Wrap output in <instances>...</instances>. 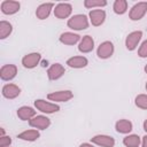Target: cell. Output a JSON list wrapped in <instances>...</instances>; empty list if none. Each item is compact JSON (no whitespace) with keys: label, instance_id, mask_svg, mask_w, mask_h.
<instances>
[{"label":"cell","instance_id":"cell-1","mask_svg":"<svg viewBox=\"0 0 147 147\" xmlns=\"http://www.w3.org/2000/svg\"><path fill=\"white\" fill-rule=\"evenodd\" d=\"M67 25H68V28H70L74 31H82V30H86L88 28L90 20L84 14H76V15H72L68 20Z\"/></svg>","mask_w":147,"mask_h":147},{"label":"cell","instance_id":"cell-2","mask_svg":"<svg viewBox=\"0 0 147 147\" xmlns=\"http://www.w3.org/2000/svg\"><path fill=\"white\" fill-rule=\"evenodd\" d=\"M34 108L37 110H39L42 114H54L57 113L60 110V106L54 103V102H49L46 101L44 99H37L34 100Z\"/></svg>","mask_w":147,"mask_h":147},{"label":"cell","instance_id":"cell-3","mask_svg":"<svg viewBox=\"0 0 147 147\" xmlns=\"http://www.w3.org/2000/svg\"><path fill=\"white\" fill-rule=\"evenodd\" d=\"M147 13V1H140L132 6L129 11V18L131 21H140Z\"/></svg>","mask_w":147,"mask_h":147},{"label":"cell","instance_id":"cell-4","mask_svg":"<svg viewBox=\"0 0 147 147\" xmlns=\"http://www.w3.org/2000/svg\"><path fill=\"white\" fill-rule=\"evenodd\" d=\"M141 38H142V31L137 30V31L130 32L125 38V47H126V49L127 51H134L138 47Z\"/></svg>","mask_w":147,"mask_h":147},{"label":"cell","instance_id":"cell-5","mask_svg":"<svg viewBox=\"0 0 147 147\" xmlns=\"http://www.w3.org/2000/svg\"><path fill=\"white\" fill-rule=\"evenodd\" d=\"M113 54H114V44L109 40L102 41L96 48V55L99 59L106 60V59L111 57Z\"/></svg>","mask_w":147,"mask_h":147},{"label":"cell","instance_id":"cell-6","mask_svg":"<svg viewBox=\"0 0 147 147\" xmlns=\"http://www.w3.org/2000/svg\"><path fill=\"white\" fill-rule=\"evenodd\" d=\"M72 98H74V93L69 90L55 91V92H52V93L47 94V99L49 101H54V103L55 102H68Z\"/></svg>","mask_w":147,"mask_h":147},{"label":"cell","instance_id":"cell-7","mask_svg":"<svg viewBox=\"0 0 147 147\" xmlns=\"http://www.w3.org/2000/svg\"><path fill=\"white\" fill-rule=\"evenodd\" d=\"M40 62H41V55L40 53H37V52L29 53L24 55L22 59V64L25 69H33L38 64H40Z\"/></svg>","mask_w":147,"mask_h":147},{"label":"cell","instance_id":"cell-8","mask_svg":"<svg viewBox=\"0 0 147 147\" xmlns=\"http://www.w3.org/2000/svg\"><path fill=\"white\" fill-rule=\"evenodd\" d=\"M72 13V6L68 2H60L54 7V16L59 20L68 18Z\"/></svg>","mask_w":147,"mask_h":147},{"label":"cell","instance_id":"cell-9","mask_svg":"<svg viewBox=\"0 0 147 147\" xmlns=\"http://www.w3.org/2000/svg\"><path fill=\"white\" fill-rule=\"evenodd\" d=\"M29 125L37 130H46L51 125V119L45 115H36L29 121Z\"/></svg>","mask_w":147,"mask_h":147},{"label":"cell","instance_id":"cell-10","mask_svg":"<svg viewBox=\"0 0 147 147\" xmlns=\"http://www.w3.org/2000/svg\"><path fill=\"white\" fill-rule=\"evenodd\" d=\"M88 20L93 26H100L106 20V11L103 9H92L88 13Z\"/></svg>","mask_w":147,"mask_h":147},{"label":"cell","instance_id":"cell-11","mask_svg":"<svg viewBox=\"0 0 147 147\" xmlns=\"http://www.w3.org/2000/svg\"><path fill=\"white\" fill-rule=\"evenodd\" d=\"M91 142L101 147H114L115 146V139L111 136L108 134H96L91 138Z\"/></svg>","mask_w":147,"mask_h":147},{"label":"cell","instance_id":"cell-12","mask_svg":"<svg viewBox=\"0 0 147 147\" xmlns=\"http://www.w3.org/2000/svg\"><path fill=\"white\" fill-rule=\"evenodd\" d=\"M1 11L5 15H14L16 14L20 8H21V3L18 1H14V0H5L1 2Z\"/></svg>","mask_w":147,"mask_h":147},{"label":"cell","instance_id":"cell-13","mask_svg":"<svg viewBox=\"0 0 147 147\" xmlns=\"http://www.w3.org/2000/svg\"><path fill=\"white\" fill-rule=\"evenodd\" d=\"M17 75V67L15 64H5L0 69V78L5 82L14 79Z\"/></svg>","mask_w":147,"mask_h":147},{"label":"cell","instance_id":"cell-14","mask_svg":"<svg viewBox=\"0 0 147 147\" xmlns=\"http://www.w3.org/2000/svg\"><path fill=\"white\" fill-rule=\"evenodd\" d=\"M65 72V68L61 63H53L47 69V77L49 80H57L60 79Z\"/></svg>","mask_w":147,"mask_h":147},{"label":"cell","instance_id":"cell-15","mask_svg":"<svg viewBox=\"0 0 147 147\" xmlns=\"http://www.w3.org/2000/svg\"><path fill=\"white\" fill-rule=\"evenodd\" d=\"M80 39H82V38H80V36H79L78 33H75V32H71V31L63 32V33H61L60 37H59L60 42H62L63 45H68V46L79 44Z\"/></svg>","mask_w":147,"mask_h":147},{"label":"cell","instance_id":"cell-16","mask_svg":"<svg viewBox=\"0 0 147 147\" xmlns=\"http://www.w3.org/2000/svg\"><path fill=\"white\" fill-rule=\"evenodd\" d=\"M1 93H2L3 98L13 100V99H16L21 94V88L15 84H10L9 83V84H6V85L2 86Z\"/></svg>","mask_w":147,"mask_h":147},{"label":"cell","instance_id":"cell-17","mask_svg":"<svg viewBox=\"0 0 147 147\" xmlns=\"http://www.w3.org/2000/svg\"><path fill=\"white\" fill-rule=\"evenodd\" d=\"M54 10V3L53 2H45V3H41L37 7L36 9V16L37 18L39 20H46L49 15H51V11Z\"/></svg>","mask_w":147,"mask_h":147},{"label":"cell","instance_id":"cell-18","mask_svg":"<svg viewBox=\"0 0 147 147\" xmlns=\"http://www.w3.org/2000/svg\"><path fill=\"white\" fill-rule=\"evenodd\" d=\"M93 49H94V39L88 34L84 36L78 44V51L80 53L86 54V53H91Z\"/></svg>","mask_w":147,"mask_h":147},{"label":"cell","instance_id":"cell-19","mask_svg":"<svg viewBox=\"0 0 147 147\" xmlns=\"http://www.w3.org/2000/svg\"><path fill=\"white\" fill-rule=\"evenodd\" d=\"M67 65L70 67V68H74V69H82V68H85L87 64H88V60L83 56V55H77V56H72V57H69L67 60Z\"/></svg>","mask_w":147,"mask_h":147},{"label":"cell","instance_id":"cell-20","mask_svg":"<svg viewBox=\"0 0 147 147\" xmlns=\"http://www.w3.org/2000/svg\"><path fill=\"white\" fill-rule=\"evenodd\" d=\"M17 117L21 121H30L31 118H33L37 115V111L34 108L30 107V106H22L17 109Z\"/></svg>","mask_w":147,"mask_h":147},{"label":"cell","instance_id":"cell-21","mask_svg":"<svg viewBox=\"0 0 147 147\" xmlns=\"http://www.w3.org/2000/svg\"><path fill=\"white\" fill-rule=\"evenodd\" d=\"M115 129H116V131L118 133L129 134L132 131V129H133V124H132L131 121L123 118V119H119V121H117L115 123Z\"/></svg>","mask_w":147,"mask_h":147},{"label":"cell","instance_id":"cell-22","mask_svg":"<svg viewBox=\"0 0 147 147\" xmlns=\"http://www.w3.org/2000/svg\"><path fill=\"white\" fill-rule=\"evenodd\" d=\"M40 133L37 129H30V130H25L21 133H18L17 138L24 141H36L37 139H39Z\"/></svg>","mask_w":147,"mask_h":147},{"label":"cell","instance_id":"cell-23","mask_svg":"<svg viewBox=\"0 0 147 147\" xmlns=\"http://www.w3.org/2000/svg\"><path fill=\"white\" fill-rule=\"evenodd\" d=\"M123 145L125 147H139L141 145V138L138 134H127L123 138Z\"/></svg>","mask_w":147,"mask_h":147},{"label":"cell","instance_id":"cell-24","mask_svg":"<svg viewBox=\"0 0 147 147\" xmlns=\"http://www.w3.org/2000/svg\"><path fill=\"white\" fill-rule=\"evenodd\" d=\"M113 10L117 15H123L127 11V1L126 0H115L113 5Z\"/></svg>","mask_w":147,"mask_h":147},{"label":"cell","instance_id":"cell-25","mask_svg":"<svg viewBox=\"0 0 147 147\" xmlns=\"http://www.w3.org/2000/svg\"><path fill=\"white\" fill-rule=\"evenodd\" d=\"M13 32L11 23L7 21H0V39H6Z\"/></svg>","mask_w":147,"mask_h":147},{"label":"cell","instance_id":"cell-26","mask_svg":"<svg viewBox=\"0 0 147 147\" xmlns=\"http://www.w3.org/2000/svg\"><path fill=\"white\" fill-rule=\"evenodd\" d=\"M84 6L87 9H94V8H102L105 6H107V1L106 0H85L84 1Z\"/></svg>","mask_w":147,"mask_h":147},{"label":"cell","instance_id":"cell-27","mask_svg":"<svg viewBox=\"0 0 147 147\" xmlns=\"http://www.w3.org/2000/svg\"><path fill=\"white\" fill-rule=\"evenodd\" d=\"M134 105L144 110H147V94H138L134 99Z\"/></svg>","mask_w":147,"mask_h":147},{"label":"cell","instance_id":"cell-28","mask_svg":"<svg viewBox=\"0 0 147 147\" xmlns=\"http://www.w3.org/2000/svg\"><path fill=\"white\" fill-rule=\"evenodd\" d=\"M138 55L141 59L147 57V40H144L141 42V45L139 46V48H138Z\"/></svg>","mask_w":147,"mask_h":147},{"label":"cell","instance_id":"cell-29","mask_svg":"<svg viewBox=\"0 0 147 147\" xmlns=\"http://www.w3.org/2000/svg\"><path fill=\"white\" fill-rule=\"evenodd\" d=\"M11 145V138L9 136L0 137V147H8Z\"/></svg>","mask_w":147,"mask_h":147},{"label":"cell","instance_id":"cell-30","mask_svg":"<svg viewBox=\"0 0 147 147\" xmlns=\"http://www.w3.org/2000/svg\"><path fill=\"white\" fill-rule=\"evenodd\" d=\"M141 147H147V134L141 138Z\"/></svg>","mask_w":147,"mask_h":147},{"label":"cell","instance_id":"cell-31","mask_svg":"<svg viewBox=\"0 0 147 147\" xmlns=\"http://www.w3.org/2000/svg\"><path fill=\"white\" fill-rule=\"evenodd\" d=\"M79 147H94L92 144H88V142H83L79 145Z\"/></svg>","mask_w":147,"mask_h":147},{"label":"cell","instance_id":"cell-32","mask_svg":"<svg viewBox=\"0 0 147 147\" xmlns=\"http://www.w3.org/2000/svg\"><path fill=\"white\" fill-rule=\"evenodd\" d=\"M142 127H144L145 132L147 133V119H145V121H144V123H142Z\"/></svg>","mask_w":147,"mask_h":147},{"label":"cell","instance_id":"cell-33","mask_svg":"<svg viewBox=\"0 0 147 147\" xmlns=\"http://www.w3.org/2000/svg\"><path fill=\"white\" fill-rule=\"evenodd\" d=\"M2 136H6V134H5V129H3V127L0 129V137H2Z\"/></svg>","mask_w":147,"mask_h":147},{"label":"cell","instance_id":"cell-34","mask_svg":"<svg viewBox=\"0 0 147 147\" xmlns=\"http://www.w3.org/2000/svg\"><path fill=\"white\" fill-rule=\"evenodd\" d=\"M41 65L42 67H47L48 65V62L47 61H41Z\"/></svg>","mask_w":147,"mask_h":147},{"label":"cell","instance_id":"cell-35","mask_svg":"<svg viewBox=\"0 0 147 147\" xmlns=\"http://www.w3.org/2000/svg\"><path fill=\"white\" fill-rule=\"evenodd\" d=\"M144 70H145V72H146V74H147V64H146V65H145V68H144Z\"/></svg>","mask_w":147,"mask_h":147},{"label":"cell","instance_id":"cell-36","mask_svg":"<svg viewBox=\"0 0 147 147\" xmlns=\"http://www.w3.org/2000/svg\"><path fill=\"white\" fill-rule=\"evenodd\" d=\"M145 87H146V91H147V82H146V86Z\"/></svg>","mask_w":147,"mask_h":147},{"label":"cell","instance_id":"cell-37","mask_svg":"<svg viewBox=\"0 0 147 147\" xmlns=\"http://www.w3.org/2000/svg\"><path fill=\"white\" fill-rule=\"evenodd\" d=\"M8 147H10V146H8Z\"/></svg>","mask_w":147,"mask_h":147}]
</instances>
